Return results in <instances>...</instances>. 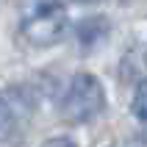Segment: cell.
<instances>
[{
    "label": "cell",
    "mask_w": 147,
    "mask_h": 147,
    "mask_svg": "<svg viewBox=\"0 0 147 147\" xmlns=\"http://www.w3.org/2000/svg\"><path fill=\"white\" fill-rule=\"evenodd\" d=\"M111 147H114V144H111Z\"/></svg>",
    "instance_id": "obj_8"
},
{
    "label": "cell",
    "mask_w": 147,
    "mask_h": 147,
    "mask_svg": "<svg viewBox=\"0 0 147 147\" xmlns=\"http://www.w3.org/2000/svg\"><path fill=\"white\" fill-rule=\"evenodd\" d=\"M17 125V117H14V108L8 106V100L0 94V139H6V136H11V131H14Z\"/></svg>",
    "instance_id": "obj_6"
},
{
    "label": "cell",
    "mask_w": 147,
    "mask_h": 147,
    "mask_svg": "<svg viewBox=\"0 0 147 147\" xmlns=\"http://www.w3.org/2000/svg\"><path fill=\"white\" fill-rule=\"evenodd\" d=\"M69 28V14L61 0H42L33 8H28L22 17L20 31L33 47H50L64 39Z\"/></svg>",
    "instance_id": "obj_2"
},
{
    "label": "cell",
    "mask_w": 147,
    "mask_h": 147,
    "mask_svg": "<svg viewBox=\"0 0 147 147\" xmlns=\"http://www.w3.org/2000/svg\"><path fill=\"white\" fill-rule=\"evenodd\" d=\"M42 147H78V144H75L69 136H50Z\"/></svg>",
    "instance_id": "obj_7"
},
{
    "label": "cell",
    "mask_w": 147,
    "mask_h": 147,
    "mask_svg": "<svg viewBox=\"0 0 147 147\" xmlns=\"http://www.w3.org/2000/svg\"><path fill=\"white\" fill-rule=\"evenodd\" d=\"M58 108H61V117L67 122H75V125L92 122L106 108L103 83L92 72H75L67 83V92L61 97V103H58Z\"/></svg>",
    "instance_id": "obj_1"
},
{
    "label": "cell",
    "mask_w": 147,
    "mask_h": 147,
    "mask_svg": "<svg viewBox=\"0 0 147 147\" xmlns=\"http://www.w3.org/2000/svg\"><path fill=\"white\" fill-rule=\"evenodd\" d=\"M131 111L139 122L147 125V81H142L136 86V94H133V103H131Z\"/></svg>",
    "instance_id": "obj_5"
},
{
    "label": "cell",
    "mask_w": 147,
    "mask_h": 147,
    "mask_svg": "<svg viewBox=\"0 0 147 147\" xmlns=\"http://www.w3.org/2000/svg\"><path fill=\"white\" fill-rule=\"evenodd\" d=\"M75 36H78V45L83 50H92L97 42H103L108 36V17H103V14L83 17L75 28Z\"/></svg>",
    "instance_id": "obj_3"
},
{
    "label": "cell",
    "mask_w": 147,
    "mask_h": 147,
    "mask_svg": "<svg viewBox=\"0 0 147 147\" xmlns=\"http://www.w3.org/2000/svg\"><path fill=\"white\" fill-rule=\"evenodd\" d=\"M125 81H147V50L144 47H133L125 53L122 67H119Z\"/></svg>",
    "instance_id": "obj_4"
}]
</instances>
